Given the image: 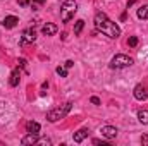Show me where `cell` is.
<instances>
[{"label":"cell","instance_id":"obj_1","mask_svg":"<svg viewBox=\"0 0 148 146\" xmlns=\"http://www.w3.org/2000/svg\"><path fill=\"white\" fill-rule=\"evenodd\" d=\"M93 23H95L97 31L103 33L105 36L112 38V40H115V38L121 36V28H119L112 19L107 17V14H105V12H97V14H95Z\"/></svg>","mask_w":148,"mask_h":146},{"label":"cell","instance_id":"obj_2","mask_svg":"<svg viewBox=\"0 0 148 146\" xmlns=\"http://www.w3.org/2000/svg\"><path fill=\"white\" fill-rule=\"evenodd\" d=\"M71 108H73V103L67 102V103H64V105H60V107H55V108L48 110V112H47V120H48V122H57V120H60V119H66V115L71 112Z\"/></svg>","mask_w":148,"mask_h":146},{"label":"cell","instance_id":"obj_3","mask_svg":"<svg viewBox=\"0 0 148 146\" xmlns=\"http://www.w3.org/2000/svg\"><path fill=\"white\" fill-rule=\"evenodd\" d=\"M76 12H77V3L74 0H66L62 3V9H60V19H62V23H69L74 17Z\"/></svg>","mask_w":148,"mask_h":146},{"label":"cell","instance_id":"obj_4","mask_svg":"<svg viewBox=\"0 0 148 146\" xmlns=\"http://www.w3.org/2000/svg\"><path fill=\"white\" fill-rule=\"evenodd\" d=\"M131 64H133L131 57H127L124 53H119L110 60V69H124V67H129Z\"/></svg>","mask_w":148,"mask_h":146},{"label":"cell","instance_id":"obj_5","mask_svg":"<svg viewBox=\"0 0 148 146\" xmlns=\"http://www.w3.org/2000/svg\"><path fill=\"white\" fill-rule=\"evenodd\" d=\"M133 95H134V98H136V100L143 102V100H147V98H148V88L145 86V84H136V86H134Z\"/></svg>","mask_w":148,"mask_h":146},{"label":"cell","instance_id":"obj_6","mask_svg":"<svg viewBox=\"0 0 148 146\" xmlns=\"http://www.w3.org/2000/svg\"><path fill=\"white\" fill-rule=\"evenodd\" d=\"M35 40H36V31H35L33 28H28V29H24V31H23V35H21V45L33 43Z\"/></svg>","mask_w":148,"mask_h":146},{"label":"cell","instance_id":"obj_7","mask_svg":"<svg viewBox=\"0 0 148 146\" xmlns=\"http://www.w3.org/2000/svg\"><path fill=\"white\" fill-rule=\"evenodd\" d=\"M100 132H102V136L103 138H107V139H114V138H117V127H114V126H103L102 129H100Z\"/></svg>","mask_w":148,"mask_h":146},{"label":"cell","instance_id":"obj_8","mask_svg":"<svg viewBox=\"0 0 148 146\" xmlns=\"http://www.w3.org/2000/svg\"><path fill=\"white\" fill-rule=\"evenodd\" d=\"M17 23H19V19H17L16 16H7V17L2 19V26H3L5 29H12V28H16Z\"/></svg>","mask_w":148,"mask_h":146},{"label":"cell","instance_id":"obj_9","mask_svg":"<svg viewBox=\"0 0 148 146\" xmlns=\"http://www.w3.org/2000/svg\"><path fill=\"white\" fill-rule=\"evenodd\" d=\"M38 134L36 132H28L23 139H21V145H24V146H28V145H36L38 143Z\"/></svg>","mask_w":148,"mask_h":146},{"label":"cell","instance_id":"obj_10","mask_svg":"<svg viewBox=\"0 0 148 146\" xmlns=\"http://www.w3.org/2000/svg\"><path fill=\"white\" fill-rule=\"evenodd\" d=\"M19 81H21V69L17 67V69H14V71L10 72V77H9V84L14 88V86H17V84H19Z\"/></svg>","mask_w":148,"mask_h":146},{"label":"cell","instance_id":"obj_11","mask_svg":"<svg viewBox=\"0 0 148 146\" xmlns=\"http://www.w3.org/2000/svg\"><path fill=\"white\" fill-rule=\"evenodd\" d=\"M88 134H90V131H88V129H84V127H83V129H79V131H76V132L73 134L74 143H81L83 139H86V138H88Z\"/></svg>","mask_w":148,"mask_h":146},{"label":"cell","instance_id":"obj_12","mask_svg":"<svg viewBox=\"0 0 148 146\" xmlns=\"http://www.w3.org/2000/svg\"><path fill=\"white\" fill-rule=\"evenodd\" d=\"M41 33H43L45 36H53V35L57 33V26H55L53 23H47V24L41 28Z\"/></svg>","mask_w":148,"mask_h":146},{"label":"cell","instance_id":"obj_13","mask_svg":"<svg viewBox=\"0 0 148 146\" xmlns=\"http://www.w3.org/2000/svg\"><path fill=\"white\" fill-rule=\"evenodd\" d=\"M40 129H41V127H40V124H38V122H33V120H29V122H28V124H26V131H28V132H40Z\"/></svg>","mask_w":148,"mask_h":146},{"label":"cell","instance_id":"obj_14","mask_svg":"<svg viewBox=\"0 0 148 146\" xmlns=\"http://www.w3.org/2000/svg\"><path fill=\"white\" fill-rule=\"evenodd\" d=\"M138 19H148V3L138 9Z\"/></svg>","mask_w":148,"mask_h":146},{"label":"cell","instance_id":"obj_15","mask_svg":"<svg viewBox=\"0 0 148 146\" xmlns=\"http://www.w3.org/2000/svg\"><path fill=\"white\" fill-rule=\"evenodd\" d=\"M138 120L148 126V110H138Z\"/></svg>","mask_w":148,"mask_h":146},{"label":"cell","instance_id":"obj_16","mask_svg":"<svg viewBox=\"0 0 148 146\" xmlns=\"http://www.w3.org/2000/svg\"><path fill=\"white\" fill-rule=\"evenodd\" d=\"M83 28H84V21H83V19L76 21V24H74V35H76V36H79V35H81V31H83Z\"/></svg>","mask_w":148,"mask_h":146},{"label":"cell","instance_id":"obj_17","mask_svg":"<svg viewBox=\"0 0 148 146\" xmlns=\"http://www.w3.org/2000/svg\"><path fill=\"white\" fill-rule=\"evenodd\" d=\"M55 72L59 74V76H62V77H67V69L66 67H57Z\"/></svg>","mask_w":148,"mask_h":146},{"label":"cell","instance_id":"obj_18","mask_svg":"<svg viewBox=\"0 0 148 146\" xmlns=\"http://www.w3.org/2000/svg\"><path fill=\"white\" fill-rule=\"evenodd\" d=\"M127 45H129V46H136V45H138V38L131 36L129 40H127Z\"/></svg>","mask_w":148,"mask_h":146},{"label":"cell","instance_id":"obj_19","mask_svg":"<svg viewBox=\"0 0 148 146\" xmlns=\"http://www.w3.org/2000/svg\"><path fill=\"white\" fill-rule=\"evenodd\" d=\"M90 102H91V103H93V105H100V103H102V102H100V98H98V96H91V98H90Z\"/></svg>","mask_w":148,"mask_h":146},{"label":"cell","instance_id":"obj_20","mask_svg":"<svg viewBox=\"0 0 148 146\" xmlns=\"http://www.w3.org/2000/svg\"><path fill=\"white\" fill-rule=\"evenodd\" d=\"M45 3V0H35V3H33V10H36L38 5H43Z\"/></svg>","mask_w":148,"mask_h":146},{"label":"cell","instance_id":"obj_21","mask_svg":"<svg viewBox=\"0 0 148 146\" xmlns=\"http://www.w3.org/2000/svg\"><path fill=\"white\" fill-rule=\"evenodd\" d=\"M141 145L148 146V134H143V136H141Z\"/></svg>","mask_w":148,"mask_h":146},{"label":"cell","instance_id":"obj_22","mask_svg":"<svg viewBox=\"0 0 148 146\" xmlns=\"http://www.w3.org/2000/svg\"><path fill=\"white\" fill-rule=\"evenodd\" d=\"M29 2H31V0H17V3H19L21 7H26V5H29Z\"/></svg>","mask_w":148,"mask_h":146},{"label":"cell","instance_id":"obj_23","mask_svg":"<svg viewBox=\"0 0 148 146\" xmlns=\"http://www.w3.org/2000/svg\"><path fill=\"white\" fill-rule=\"evenodd\" d=\"M73 65H74V62H73V60H67V62L64 64V67H66V69H71Z\"/></svg>","mask_w":148,"mask_h":146},{"label":"cell","instance_id":"obj_24","mask_svg":"<svg viewBox=\"0 0 148 146\" xmlns=\"http://www.w3.org/2000/svg\"><path fill=\"white\" fill-rule=\"evenodd\" d=\"M19 67H21V69H24V67H26V60H24V59H21V60H19Z\"/></svg>","mask_w":148,"mask_h":146},{"label":"cell","instance_id":"obj_25","mask_svg":"<svg viewBox=\"0 0 148 146\" xmlns=\"http://www.w3.org/2000/svg\"><path fill=\"white\" fill-rule=\"evenodd\" d=\"M93 145H102V146H105L107 143H103V141H100V139H93Z\"/></svg>","mask_w":148,"mask_h":146}]
</instances>
